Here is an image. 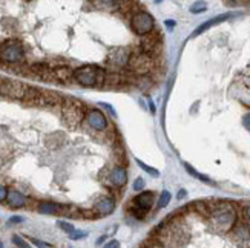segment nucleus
Returning <instances> with one entry per match:
<instances>
[{
    "mask_svg": "<svg viewBox=\"0 0 250 248\" xmlns=\"http://www.w3.org/2000/svg\"><path fill=\"white\" fill-rule=\"evenodd\" d=\"M130 56H132V52H130L129 48H115L111 51L109 56H107V66L112 69L125 68L129 64Z\"/></svg>",
    "mask_w": 250,
    "mask_h": 248,
    "instance_id": "obj_9",
    "label": "nucleus"
},
{
    "mask_svg": "<svg viewBox=\"0 0 250 248\" xmlns=\"http://www.w3.org/2000/svg\"><path fill=\"white\" fill-rule=\"evenodd\" d=\"M107 181H109L111 184L115 186V187H122V186H125V184H126V181H127L126 169L122 167V166L114 167V169L109 172V175H107Z\"/></svg>",
    "mask_w": 250,
    "mask_h": 248,
    "instance_id": "obj_17",
    "label": "nucleus"
},
{
    "mask_svg": "<svg viewBox=\"0 0 250 248\" xmlns=\"http://www.w3.org/2000/svg\"><path fill=\"white\" fill-rule=\"evenodd\" d=\"M74 78L79 84L84 88H103L106 80L104 69L94 66V64H86L74 71Z\"/></svg>",
    "mask_w": 250,
    "mask_h": 248,
    "instance_id": "obj_2",
    "label": "nucleus"
},
{
    "mask_svg": "<svg viewBox=\"0 0 250 248\" xmlns=\"http://www.w3.org/2000/svg\"><path fill=\"white\" fill-rule=\"evenodd\" d=\"M6 196H8V189L3 187V186H0V202L6 201Z\"/></svg>",
    "mask_w": 250,
    "mask_h": 248,
    "instance_id": "obj_32",
    "label": "nucleus"
},
{
    "mask_svg": "<svg viewBox=\"0 0 250 248\" xmlns=\"http://www.w3.org/2000/svg\"><path fill=\"white\" fill-rule=\"evenodd\" d=\"M86 236H88V234H86L84 231H77V230H75L72 234H69V238H71L72 241H79V239H83V238H86Z\"/></svg>",
    "mask_w": 250,
    "mask_h": 248,
    "instance_id": "obj_30",
    "label": "nucleus"
},
{
    "mask_svg": "<svg viewBox=\"0 0 250 248\" xmlns=\"http://www.w3.org/2000/svg\"><path fill=\"white\" fill-rule=\"evenodd\" d=\"M103 248H120V242L115 241V239H112V241L107 242Z\"/></svg>",
    "mask_w": 250,
    "mask_h": 248,
    "instance_id": "obj_34",
    "label": "nucleus"
},
{
    "mask_svg": "<svg viewBox=\"0 0 250 248\" xmlns=\"http://www.w3.org/2000/svg\"><path fill=\"white\" fill-rule=\"evenodd\" d=\"M126 83V78L122 77L120 74H106V80H104V86L103 88H107V89H117V88H122V86Z\"/></svg>",
    "mask_w": 250,
    "mask_h": 248,
    "instance_id": "obj_20",
    "label": "nucleus"
},
{
    "mask_svg": "<svg viewBox=\"0 0 250 248\" xmlns=\"http://www.w3.org/2000/svg\"><path fill=\"white\" fill-rule=\"evenodd\" d=\"M102 106L104 107V109L109 111V114H111L112 116H115V111L112 109V106H111V104H107V103H102Z\"/></svg>",
    "mask_w": 250,
    "mask_h": 248,
    "instance_id": "obj_36",
    "label": "nucleus"
},
{
    "mask_svg": "<svg viewBox=\"0 0 250 248\" xmlns=\"http://www.w3.org/2000/svg\"><path fill=\"white\" fill-rule=\"evenodd\" d=\"M25 58L23 46L17 40H6L0 45V61L8 64L21 63Z\"/></svg>",
    "mask_w": 250,
    "mask_h": 248,
    "instance_id": "obj_4",
    "label": "nucleus"
},
{
    "mask_svg": "<svg viewBox=\"0 0 250 248\" xmlns=\"http://www.w3.org/2000/svg\"><path fill=\"white\" fill-rule=\"evenodd\" d=\"M28 199L25 198V195H21L20 191L11 189L8 190V196H6V204L11 209H21L26 206Z\"/></svg>",
    "mask_w": 250,
    "mask_h": 248,
    "instance_id": "obj_19",
    "label": "nucleus"
},
{
    "mask_svg": "<svg viewBox=\"0 0 250 248\" xmlns=\"http://www.w3.org/2000/svg\"><path fill=\"white\" fill-rule=\"evenodd\" d=\"M184 167H186V170L189 172V173H190L192 176H195L197 179H200L201 182H206V184H213V182H212V181H210L208 176H206V175H201L200 172L193 170V169H192V166H189V164H184Z\"/></svg>",
    "mask_w": 250,
    "mask_h": 248,
    "instance_id": "obj_22",
    "label": "nucleus"
},
{
    "mask_svg": "<svg viewBox=\"0 0 250 248\" xmlns=\"http://www.w3.org/2000/svg\"><path fill=\"white\" fill-rule=\"evenodd\" d=\"M209 207V222L212 227L220 233H230L235 227L236 221V210L229 202H216L208 204Z\"/></svg>",
    "mask_w": 250,
    "mask_h": 248,
    "instance_id": "obj_1",
    "label": "nucleus"
},
{
    "mask_svg": "<svg viewBox=\"0 0 250 248\" xmlns=\"http://www.w3.org/2000/svg\"><path fill=\"white\" fill-rule=\"evenodd\" d=\"M130 28L138 36H147L155 28V20L146 11H137L130 17Z\"/></svg>",
    "mask_w": 250,
    "mask_h": 248,
    "instance_id": "obj_5",
    "label": "nucleus"
},
{
    "mask_svg": "<svg viewBox=\"0 0 250 248\" xmlns=\"http://www.w3.org/2000/svg\"><path fill=\"white\" fill-rule=\"evenodd\" d=\"M155 66V57H150L147 54H145L143 51L138 54H132L129 60L127 68L130 69V72H134L137 75H146L149 74Z\"/></svg>",
    "mask_w": 250,
    "mask_h": 248,
    "instance_id": "obj_6",
    "label": "nucleus"
},
{
    "mask_svg": "<svg viewBox=\"0 0 250 248\" xmlns=\"http://www.w3.org/2000/svg\"><path fill=\"white\" fill-rule=\"evenodd\" d=\"M63 101L64 100L57 92L42 91V94L39 96V101H37V106H40V107H56V106H62Z\"/></svg>",
    "mask_w": 250,
    "mask_h": 248,
    "instance_id": "obj_13",
    "label": "nucleus"
},
{
    "mask_svg": "<svg viewBox=\"0 0 250 248\" xmlns=\"http://www.w3.org/2000/svg\"><path fill=\"white\" fill-rule=\"evenodd\" d=\"M149 106H150V112L155 114V106H154V103H152L150 100H149Z\"/></svg>",
    "mask_w": 250,
    "mask_h": 248,
    "instance_id": "obj_40",
    "label": "nucleus"
},
{
    "mask_svg": "<svg viewBox=\"0 0 250 248\" xmlns=\"http://www.w3.org/2000/svg\"><path fill=\"white\" fill-rule=\"evenodd\" d=\"M145 186H146V181H145L143 178H137L135 182H134V186H132V189H134L135 191H141V190L145 189Z\"/></svg>",
    "mask_w": 250,
    "mask_h": 248,
    "instance_id": "obj_29",
    "label": "nucleus"
},
{
    "mask_svg": "<svg viewBox=\"0 0 250 248\" xmlns=\"http://www.w3.org/2000/svg\"><path fill=\"white\" fill-rule=\"evenodd\" d=\"M86 123H88L97 132H106V129H107L106 116L99 109H92V111H89L88 114H86Z\"/></svg>",
    "mask_w": 250,
    "mask_h": 248,
    "instance_id": "obj_12",
    "label": "nucleus"
},
{
    "mask_svg": "<svg viewBox=\"0 0 250 248\" xmlns=\"http://www.w3.org/2000/svg\"><path fill=\"white\" fill-rule=\"evenodd\" d=\"M115 210V201L109 196H103L95 202L94 211L97 216H107Z\"/></svg>",
    "mask_w": 250,
    "mask_h": 248,
    "instance_id": "obj_14",
    "label": "nucleus"
},
{
    "mask_svg": "<svg viewBox=\"0 0 250 248\" xmlns=\"http://www.w3.org/2000/svg\"><path fill=\"white\" fill-rule=\"evenodd\" d=\"M57 225H59V227H60L64 233H68V234H72V233L75 231L74 225H72V224H69V222H66V221H59V222H57Z\"/></svg>",
    "mask_w": 250,
    "mask_h": 248,
    "instance_id": "obj_27",
    "label": "nucleus"
},
{
    "mask_svg": "<svg viewBox=\"0 0 250 248\" xmlns=\"http://www.w3.org/2000/svg\"><path fill=\"white\" fill-rule=\"evenodd\" d=\"M104 239H106V236H100L99 241H97V245H102V244L104 242Z\"/></svg>",
    "mask_w": 250,
    "mask_h": 248,
    "instance_id": "obj_39",
    "label": "nucleus"
},
{
    "mask_svg": "<svg viewBox=\"0 0 250 248\" xmlns=\"http://www.w3.org/2000/svg\"><path fill=\"white\" fill-rule=\"evenodd\" d=\"M160 49H161V40H160L158 34H155V32L152 31L150 34L145 36L143 41H141V51L150 57H155L160 52Z\"/></svg>",
    "mask_w": 250,
    "mask_h": 248,
    "instance_id": "obj_11",
    "label": "nucleus"
},
{
    "mask_svg": "<svg viewBox=\"0 0 250 248\" xmlns=\"http://www.w3.org/2000/svg\"><path fill=\"white\" fill-rule=\"evenodd\" d=\"M230 238L241 248H250V227L246 222H236L230 230Z\"/></svg>",
    "mask_w": 250,
    "mask_h": 248,
    "instance_id": "obj_10",
    "label": "nucleus"
},
{
    "mask_svg": "<svg viewBox=\"0 0 250 248\" xmlns=\"http://www.w3.org/2000/svg\"><path fill=\"white\" fill-rule=\"evenodd\" d=\"M13 244L19 248H31V245L19 234H13Z\"/></svg>",
    "mask_w": 250,
    "mask_h": 248,
    "instance_id": "obj_26",
    "label": "nucleus"
},
{
    "mask_svg": "<svg viewBox=\"0 0 250 248\" xmlns=\"http://www.w3.org/2000/svg\"><path fill=\"white\" fill-rule=\"evenodd\" d=\"M37 210L43 214H66L68 206H62L57 202H40Z\"/></svg>",
    "mask_w": 250,
    "mask_h": 248,
    "instance_id": "obj_16",
    "label": "nucleus"
},
{
    "mask_svg": "<svg viewBox=\"0 0 250 248\" xmlns=\"http://www.w3.org/2000/svg\"><path fill=\"white\" fill-rule=\"evenodd\" d=\"M0 248H5V247H3V242H2V241H0Z\"/></svg>",
    "mask_w": 250,
    "mask_h": 248,
    "instance_id": "obj_41",
    "label": "nucleus"
},
{
    "mask_svg": "<svg viewBox=\"0 0 250 248\" xmlns=\"http://www.w3.org/2000/svg\"><path fill=\"white\" fill-rule=\"evenodd\" d=\"M184 196H186V190H180L178 191V199H183Z\"/></svg>",
    "mask_w": 250,
    "mask_h": 248,
    "instance_id": "obj_37",
    "label": "nucleus"
},
{
    "mask_svg": "<svg viewBox=\"0 0 250 248\" xmlns=\"http://www.w3.org/2000/svg\"><path fill=\"white\" fill-rule=\"evenodd\" d=\"M54 75H56V80L62 81V83H66L71 78H74V71L68 66H60L54 69Z\"/></svg>",
    "mask_w": 250,
    "mask_h": 248,
    "instance_id": "obj_21",
    "label": "nucleus"
},
{
    "mask_svg": "<svg viewBox=\"0 0 250 248\" xmlns=\"http://www.w3.org/2000/svg\"><path fill=\"white\" fill-rule=\"evenodd\" d=\"M137 161V164L140 166V169H143L146 173H149L150 176H158L160 175V172L157 170V169H152L150 166H147V164H145L143 161H140V159H135Z\"/></svg>",
    "mask_w": 250,
    "mask_h": 248,
    "instance_id": "obj_23",
    "label": "nucleus"
},
{
    "mask_svg": "<svg viewBox=\"0 0 250 248\" xmlns=\"http://www.w3.org/2000/svg\"><path fill=\"white\" fill-rule=\"evenodd\" d=\"M243 218H244L246 224L250 227V202H246L243 206Z\"/></svg>",
    "mask_w": 250,
    "mask_h": 248,
    "instance_id": "obj_28",
    "label": "nucleus"
},
{
    "mask_svg": "<svg viewBox=\"0 0 250 248\" xmlns=\"http://www.w3.org/2000/svg\"><path fill=\"white\" fill-rule=\"evenodd\" d=\"M166 26H169V28H173V26H175V21H172V20H166Z\"/></svg>",
    "mask_w": 250,
    "mask_h": 248,
    "instance_id": "obj_38",
    "label": "nucleus"
},
{
    "mask_svg": "<svg viewBox=\"0 0 250 248\" xmlns=\"http://www.w3.org/2000/svg\"><path fill=\"white\" fill-rule=\"evenodd\" d=\"M154 193L152 191H143L138 196H135L130 202V213L134 214L137 219H143L146 213L154 206Z\"/></svg>",
    "mask_w": 250,
    "mask_h": 248,
    "instance_id": "obj_7",
    "label": "nucleus"
},
{
    "mask_svg": "<svg viewBox=\"0 0 250 248\" xmlns=\"http://www.w3.org/2000/svg\"><path fill=\"white\" fill-rule=\"evenodd\" d=\"M26 89H28V86L23 84L21 81L3 78L2 86H0V95H3L11 100H23Z\"/></svg>",
    "mask_w": 250,
    "mask_h": 248,
    "instance_id": "obj_8",
    "label": "nucleus"
},
{
    "mask_svg": "<svg viewBox=\"0 0 250 248\" xmlns=\"http://www.w3.org/2000/svg\"><path fill=\"white\" fill-rule=\"evenodd\" d=\"M2 80H3V78H0V86H2Z\"/></svg>",
    "mask_w": 250,
    "mask_h": 248,
    "instance_id": "obj_42",
    "label": "nucleus"
},
{
    "mask_svg": "<svg viewBox=\"0 0 250 248\" xmlns=\"http://www.w3.org/2000/svg\"><path fill=\"white\" fill-rule=\"evenodd\" d=\"M238 16H240V13H224V14H221V16H216V17L208 20L206 23H203L201 26H198L197 29H195L193 36H200V34H203L204 31H208L209 28H212V26H215V25L221 23V21H224V20H229V19L238 17Z\"/></svg>",
    "mask_w": 250,
    "mask_h": 248,
    "instance_id": "obj_15",
    "label": "nucleus"
},
{
    "mask_svg": "<svg viewBox=\"0 0 250 248\" xmlns=\"http://www.w3.org/2000/svg\"><path fill=\"white\" fill-rule=\"evenodd\" d=\"M170 193L167 191V190H165L161 193V196H160V199H158V209H165L167 204L170 202Z\"/></svg>",
    "mask_w": 250,
    "mask_h": 248,
    "instance_id": "obj_24",
    "label": "nucleus"
},
{
    "mask_svg": "<svg viewBox=\"0 0 250 248\" xmlns=\"http://www.w3.org/2000/svg\"><path fill=\"white\" fill-rule=\"evenodd\" d=\"M62 116L64 124L69 129H77L82 124L83 118H86L83 104L75 98H66L62 104Z\"/></svg>",
    "mask_w": 250,
    "mask_h": 248,
    "instance_id": "obj_3",
    "label": "nucleus"
},
{
    "mask_svg": "<svg viewBox=\"0 0 250 248\" xmlns=\"http://www.w3.org/2000/svg\"><path fill=\"white\" fill-rule=\"evenodd\" d=\"M243 124H244V127L247 129V131L250 132V112L243 116Z\"/></svg>",
    "mask_w": 250,
    "mask_h": 248,
    "instance_id": "obj_33",
    "label": "nucleus"
},
{
    "mask_svg": "<svg viewBox=\"0 0 250 248\" xmlns=\"http://www.w3.org/2000/svg\"><path fill=\"white\" fill-rule=\"evenodd\" d=\"M20 222H23V218L21 216H13L9 219V224H20Z\"/></svg>",
    "mask_w": 250,
    "mask_h": 248,
    "instance_id": "obj_35",
    "label": "nucleus"
},
{
    "mask_svg": "<svg viewBox=\"0 0 250 248\" xmlns=\"http://www.w3.org/2000/svg\"><path fill=\"white\" fill-rule=\"evenodd\" d=\"M31 242L34 244L37 248H51V245H49V244H46V242H42V241H39V239H34V238H31Z\"/></svg>",
    "mask_w": 250,
    "mask_h": 248,
    "instance_id": "obj_31",
    "label": "nucleus"
},
{
    "mask_svg": "<svg viewBox=\"0 0 250 248\" xmlns=\"http://www.w3.org/2000/svg\"><path fill=\"white\" fill-rule=\"evenodd\" d=\"M206 9H208V5H206L204 2H195L190 6V13L192 14H200V13H204Z\"/></svg>",
    "mask_w": 250,
    "mask_h": 248,
    "instance_id": "obj_25",
    "label": "nucleus"
},
{
    "mask_svg": "<svg viewBox=\"0 0 250 248\" xmlns=\"http://www.w3.org/2000/svg\"><path fill=\"white\" fill-rule=\"evenodd\" d=\"M29 71H31V74L37 75L39 78L45 80V81H54V80H56V75H54V69L48 68L46 64H43V63L32 64V66L29 68Z\"/></svg>",
    "mask_w": 250,
    "mask_h": 248,
    "instance_id": "obj_18",
    "label": "nucleus"
}]
</instances>
